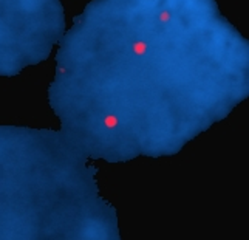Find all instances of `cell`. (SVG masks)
<instances>
[{
  "mask_svg": "<svg viewBox=\"0 0 249 240\" xmlns=\"http://www.w3.org/2000/svg\"><path fill=\"white\" fill-rule=\"evenodd\" d=\"M104 124H105V127L113 129V127H116V125L119 124V119H118L116 115H107L104 118Z\"/></svg>",
  "mask_w": 249,
  "mask_h": 240,
  "instance_id": "1",
  "label": "cell"
},
{
  "mask_svg": "<svg viewBox=\"0 0 249 240\" xmlns=\"http://www.w3.org/2000/svg\"><path fill=\"white\" fill-rule=\"evenodd\" d=\"M159 20L161 22H169L170 20V13L169 11H163V13L159 14Z\"/></svg>",
  "mask_w": 249,
  "mask_h": 240,
  "instance_id": "2",
  "label": "cell"
}]
</instances>
